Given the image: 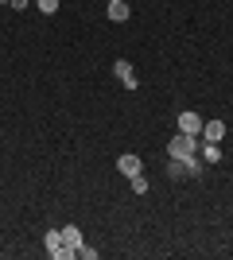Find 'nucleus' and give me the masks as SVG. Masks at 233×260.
<instances>
[{"instance_id":"f257e3e1","label":"nucleus","mask_w":233,"mask_h":260,"mask_svg":"<svg viewBox=\"0 0 233 260\" xmlns=\"http://www.w3.org/2000/svg\"><path fill=\"white\" fill-rule=\"evenodd\" d=\"M202 144H198V136H190V132H175L171 140H167V155L171 159H183V155H194Z\"/></svg>"},{"instance_id":"f03ea898","label":"nucleus","mask_w":233,"mask_h":260,"mask_svg":"<svg viewBox=\"0 0 233 260\" xmlns=\"http://www.w3.org/2000/svg\"><path fill=\"white\" fill-rule=\"evenodd\" d=\"M43 245H47V256H51V260H70V256H78L74 249H66V245H62V229H47Z\"/></svg>"},{"instance_id":"7ed1b4c3","label":"nucleus","mask_w":233,"mask_h":260,"mask_svg":"<svg viewBox=\"0 0 233 260\" xmlns=\"http://www.w3.org/2000/svg\"><path fill=\"white\" fill-rule=\"evenodd\" d=\"M113 74H117V82H121L124 89H136V70H132V62L117 58V62H113Z\"/></svg>"},{"instance_id":"20e7f679","label":"nucleus","mask_w":233,"mask_h":260,"mask_svg":"<svg viewBox=\"0 0 233 260\" xmlns=\"http://www.w3.org/2000/svg\"><path fill=\"white\" fill-rule=\"evenodd\" d=\"M179 132L198 136V132H202V117H198V113H190V109H187V113H179Z\"/></svg>"},{"instance_id":"39448f33","label":"nucleus","mask_w":233,"mask_h":260,"mask_svg":"<svg viewBox=\"0 0 233 260\" xmlns=\"http://www.w3.org/2000/svg\"><path fill=\"white\" fill-rule=\"evenodd\" d=\"M105 12H109V20H113V23H124L128 16H132L124 0H105Z\"/></svg>"},{"instance_id":"423d86ee","label":"nucleus","mask_w":233,"mask_h":260,"mask_svg":"<svg viewBox=\"0 0 233 260\" xmlns=\"http://www.w3.org/2000/svg\"><path fill=\"white\" fill-rule=\"evenodd\" d=\"M117 167H121V175H128V179H132V175L144 171V159H140V155H121V159H117Z\"/></svg>"},{"instance_id":"0eeeda50","label":"nucleus","mask_w":233,"mask_h":260,"mask_svg":"<svg viewBox=\"0 0 233 260\" xmlns=\"http://www.w3.org/2000/svg\"><path fill=\"white\" fill-rule=\"evenodd\" d=\"M62 245L78 252L82 245H86V237H82V229H78V225H62Z\"/></svg>"},{"instance_id":"6e6552de","label":"nucleus","mask_w":233,"mask_h":260,"mask_svg":"<svg viewBox=\"0 0 233 260\" xmlns=\"http://www.w3.org/2000/svg\"><path fill=\"white\" fill-rule=\"evenodd\" d=\"M202 136H206L210 144H218L225 136V124H222V120H210V124H202Z\"/></svg>"},{"instance_id":"1a4fd4ad","label":"nucleus","mask_w":233,"mask_h":260,"mask_svg":"<svg viewBox=\"0 0 233 260\" xmlns=\"http://www.w3.org/2000/svg\"><path fill=\"white\" fill-rule=\"evenodd\" d=\"M198 155H202V163H218V159H222V148H218V144H210V140H202Z\"/></svg>"},{"instance_id":"9d476101","label":"nucleus","mask_w":233,"mask_h":260,"mask_svg":"<svg viewBox=\"0 0 233 260\" xmlns=\"http://www.w3.org/2000/svg\"><path fill=\"white\" fill-rule=\"evenodd\" d=\"M167 175H171V179H190V175H187V163H183V159H171V163H167Z\"/></svg>"},{"instance_id":"9b49d317","label":"nucleus","mask_w":233,"mask_h":260,"mask_svg":"<svg viewBox=\"0 0 233 260\" xmlns=\"http://www.w3.org/2000/svg\"><path fill=\"white\" fill-rule=\"evenodd\" d=\"M128 183H132V190H136V194H148V179H144V171H140V175H132Z\"/></svg>"},{"instance_id":"f8f14e48","label":"nucleus","mask_w":233,"mask_h":260,"mask_svg":"<svg viewBox=\"0 0 233 260\" xmlns=\"http://www.w3.org/2000/svg\"><path fill=\"white\" fill-rule=\"evenodd\" d=\"M35 4H39V12H47V16H55V12H58V0H35Z\"/></svg>"},{"instance_id":"ddd939ff","label":"nucleus","mask_w":233,"mask_h":260,"mask_svg":"<svg viewBox=\"0 0 233 260\" xmlns=\"http://www.w3.org/2000/svg\"><path fill=\"white\" fill-rule=\"evenodd\" d=\"M78 256H82V260H97V249H89V245H82V249H78Z\"/></svg>"},{"instance_id":"4468645a","label":"nucleus","mask_w":233,"mask_h":260,"mask_svg":"<svg viewBox=\"0 0 233 260\" xmlns=\"http://www.w3.org/2000/svg\"><path fill=\"white\" fill-rule=\"evenodd\" d=\"M4 4H12V0H4Z\"/></svg>"}]
</instances>
